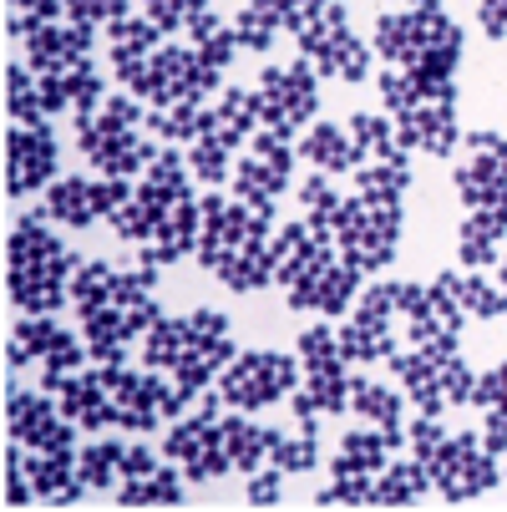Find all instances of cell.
Listing matches in <instances>:
<instances>
[{
    "instance_id": "6da1fadb",
    "label": "cell",
    "mask_w": 507,
    "mask_h": 512,
    "mask_svg": "<svg viewBox=\"0 0 507 512\" xmlns=\"http://www.w3.org/2000/svg\"><path fill=\"white\" fill-rule=\"evenodd\" d=\"M82 269V254L51 234V213L26 208L6 239V295L21 315H61L71 300V274Z\"/></svg>"
},
{
    "instance_id": "7a4b0ae2",
    "label": "cell",
    "mask_w": 507,
    "mask_h": 512,
    "mask_svg": "<svg viewBox=\"0 0 507 512\" xmlns=\"http://www.w3.org/2000/svg\"><path fill=\"white\" fill-rule=\"evenodd\" d=\"M335 249L360 274L391 269V259L401 249V203H371V198L350 193L335 213Z\"/></svg>"
},
{
    "instance_id": "3957f363",
    "label": "cell",
    "mask_w": 507,
    "mask_h": 512,
    "mask_svg": "<svg viewBox=\"0 0 507 512\" xmlns=\"http://www.w3.org/2000/svg\"><path fill=\"white\" fill-rule=\"evenodd\" d=\"M259 122L264 132L300 142L310 122H320V71L300 56V61H269L259 71Z\"/></svg>"
},
{
    "instance_id": "277c9868",
    "label": "cell",
    "mask_w": 507,
    "mask_h": 512,
    "mask_svg": "<svg viewBox=\"0 0 507 512\" xmlns=\"http://www.w3.org/2000/svg\"><path fill=\"white\" fill-rule=\"evenodd\" d=\"M300 56L320 71V82H345V87H360L371 82V41H360L350 31V11L345 0H330L325 16L310 21L300 36H295Z\"/></svg>"
},
{
    "instance_id": "5b68a950",
    "label": "cell",
    "mask_w": 507,
    "mask_h": 512,
    "mask_svg": "<svg viewBox=\"0 0 507 512\" xmlns=\"http://www.w3.org/2000/svg\"><path fill=\"white\" fill-rule=\"evenodd\" d=\"M300 355H284V350H239L224 371H219V396L234 406V411H264L284 396H295L300 386Z\"/></svg>"
},
{
    "instance_id": "8992f818",
    "label": "cell",
    "mask_w": 507,
    "mask_h": 512,
    "mask_svg": "<svg viewBox=\"0 0 507 512\" xmlns=\"http://www.w3.org/2000/svg\"><path fill=\"white\" fill-rule=\"evenodd\" d=\"M426 472H431V487H437L442 502H477L482 492L502 487V467L497 457L482 447L477 431H447V442L426 457Z\"/></svg>"
},
{
    "instance_id": "52a82bcc",
    "label": "cell",
    "mask_w": 507,
    "mask_h": 512,
    "mask_svg": "<svg viewBox=\"0 0 507 512\" xmlns=\"http://www.w3.org/2000/svg\"><path fill=\"white\" fill-rule=\"evenodd\" d=\"M71 132H77L82 158H87L97 173H107V178L148 173V168L158 163V153H163L158 137H153L148 127H112V122H102L97 112L71 117Z\"/></svg>"
},
{
    "instance_id": "ba28073f",
    "label": "cell",
    "mask_w": 507,
    "mask_h": 512,
    "mask_svg": "<svg viewBox=\"0 0 507 512\" xmlns=\"http://www.w3.org/2000/svg\"><path fill=\"white\" fill-rule=\"evenodd\" d=\"M77 421L61 416L56 396L51 391H26L21 376H6V436L31 452H66L77 447Z\"/></svg>"
},
{
    "instance_id": "9c48e42d",
    "label": "cell",
    "mask_w": 507,
    "mask_h": 512,
    "mask_svg": "<svg viewBox=\"0 0 507 512\" xmlns=\"http://www.w3.org/2000/svg\"><path fill=\"white\" fill-rule=\"evenodd\" d=\"M360 284H366V274H360L355 264L340 259V249H325L295 284L284 289V305L295 315H320V320H340L355 300H360Z\"/></svg>"
},
{
    "instance_id": "30bf717a",
    "label": "cell",
    "mask_w": 507,
    "mask_h": 512,
    "mask_svg": "<svg viewBox=\"0 0 507 512\" xmlns=\"http://www.w3.org/2000/svg\"><path fill=\"white\" fill-rule=\"evenodd\" d=\"M61 163V137L51 122H11L6 132V198L21 203L56 183Z\"/></svg>"
},
{
    "instance_id": "8fae6325",
    "label": "cell",
    "mask_w": 507,
    "mask_h": 512,
    "mask_svg": "<svg viewBox=\"0 0 507 512\" xmlns=\"http://www.w3.org/2000/svg\"><path fill=\"white\" fill-rule=\"evenodd\" d=\"M132 193H137L132 178H107V173L77 178L71 173V178H56L46 188V213L61 229H92V224H102V218H112Z\"/></svg>"
},
{
    "instance_id": "7c38bea8",
    "label": "cell",
    "mask_w": 507,
    "mask_h": 512,
    "mask_svg": "<svg viewBox=\"0 0 507 512\" xmlns=\"http://www.w3.org/2000/svg\"><path fill=\"white\" fill-rule=\"evenodd\" d=\"M391 122H396V142L406 153L437 158V163H447L467 137L462 122H457V102H416V107L396 112Z\"/></svg>"
},
{
    "instance_id": "4fadbf2b",
    "label": "cell",
    "mask_w": 507,
    "mask_h": 512,
    "mask_svg": "<svg viewBox=\"0 0 507 512\" xmlns=\"http://www.w3.org/2000/svg\"><path fill=\"white\" fill-rule=\"evenodd\" d=\"M56 406H61V416H71V421H77L82 431H92V436L117 431V411H112V391H107L102 365L71 376V381L56 391Z\"/></svg>"
},
{
    "instance_id": "5bb4252c",
    "label": "cell",
    "mask_w": 507,
    "mask_h": 512,
    "mask_svg": "<svg viewBox=\"0 0 507 512\" xmlns=\"http://www.w3.org/2000/svg\"><path fill=\"white\" fill-rule=\"evenodd\" d=\"M158 46H163V31L148 16H122L107 26V61H112V77L122 82V92L142 77V66H148Z\"/></svg>"
},
{
    "instance_id": "9a60e30c",
    "label": "cell",
    "mask_w": 507,
    "mask_h": 512,
    "mask_svg": "<svg viewBox=\"0 0 507 512\" xmlns=\"http://www.w3.org/2000/svg\"><path fill=\"white\" fill-rule=\"evenodd\" d=\"M300 163L320 168V173H355L360 163H366V153L355 148V137L345 122H310L305 137L295 142Z\"/></svg>"
},
{
    "instance_id": "2e32d148",
    "label": "cell",
    "mask_w": 507,
    "mask_h": 512,
    "mask_svg": "<svg viewBox=\"0 0 507 512\" xmlns=\"http://www.w3.org/2000/svg\"><path fill=\"white\" fill-rule=\"evenodd\" d=\"M325 249H335V239H325V234H315L305 218L300 224H284V229H274V239H269V259H274V284H295Z\"/></svg>"
},
{
    "instance_id": "e0dca14e",
    "label": "cell",
    "mask_w": 507,
    "mask_h": 512,
    "mask_svg": "<svg viewBox=\"0 0 507 512\" xmlns=\"http://www.w3.org/2000/svg\"><path fill=\"white\" fill-rule=\"evenodd\" d=\"M502 239H507V213L502 208H467L462 229H457L462 269H492L502 259Z\"/></svg>"
},
{
    "instance_id": "ac0fdd59",
    "label": "cell",
    "mask_w": 507,
    "mask_h": 512,
    "mask_svg": "<svg viewBox=\"0 0 507 512\" xmlns=\"http://www.w3.org/2000/svg\"><path fill=\"white\" fill-rule=\"evenodd\" d=\"M219 431H224V452H229V462H234V472H259V462L269 457V447L279 442V426H259L249 411H229L224 421H219Z\"/></svg>"
},
{
    "instance_id": "d6986e66",
    "label": "cell",
    "mask_w": 507,
    "mask_h": 512,
    "mask_svg": "<svg viewBox=\"0 0 507 512\" xmlns=\"http://www.w3.org/2000/svg\"><path fill=\"white\" fill-rule=\"evenodd\" d=\"M112 502L117 507H183L188 502V477H183L178 462L158 467L153 477H127V482H117Z\"/></svg>"
},
{
    "instance_id": "ffe728a7",
    "label": "cell",
    "mask_w": 507,
    "mask_h": 512,
    "mask_svg": "<svg viewBox=\"0 0 507 512\" xmlns=\"http://www.w3.org/2000/svg\"><path fill=\"white\" fill-rule=\"evenodd\" d=\"M213 112H219V127H213V132H219L234 153L264 127L259 122V87H224L219 102H213Z\"/></svg>"
},
{
    "instance_id": "44dd1931",
    "label": "cell",
    "mask_w": 507,
    "mask_h": 512,
    "mask_svg": "<svg viewBox=\"0 0 507 512\" xmlns=\"http://www.w3.org/2000/svg\"><path fill=\"white\" fill-rule=\"evenodd\" d=\"M431 492V472L426 462H386L376 472V492H371V507H411Z\"/></svg>"
},
{
    "instance_id": "7402d4cb",
    "label": "cell",
    "mask_w": 507,
    "mask_h": 512,
    "mask_svg": "<svg viewBox=\"0 0 507 512\" xmlns=\"http://www.w3.org/2000/svg\"><path fill=\"white\" fill-rule=\"evenodd\" d=\"M452 289H457V305L467 310V320L477 325H492L507 315V289L487 279L482 269H452Z\"/></svg>"
},
{
    "instance_id": "603a6c76",
    "label": "cell",
    "mask_w": 507,
    "mask_h": 512,
    "mask_svg": "<svg viewBox=\"0 0 507 512\" xmlns=\"http://www.w3.org/2000/svg\"><path fill=\"white\" fill-rule=\"evenodd\" d=\"M340 355L345 365H386L396 355V325H371L350 315V325H340Z\"/></svg>"
},
{
    "instance_id": "cb8c5ba5",
    "label": "cell",
    "mask_w": 507,
    "mask_h": 512,
    "mask_svg": "<svg viewBox=\"0 0 507 512\" xmlns=\"http://www.w3.org/2000/svg\"><path fill=\"white\" fill-rule=\"evenodd\" d=\"M391 436L381 431V426H350L345 436H340V452L330 457V467H355V472H381L386 462H391Z\"/></svg>"
},
{
    "instance_id": "d4e9b609",
    "label": "cell",
    "mask_w": 507,
    "mask_h": 512,
    "mask_svg": "<svg viewBox=\"0 0 507 512\" xmlns=\"http://www.w3.org/2000/svg\"><path fill=\"white\" fill-rule=\"evenodd\" d=\"M411 188V158H371L355 168V193L371 203H401Z\"/></svg>"
},
{
    "instance_id": "484cf974",
    "label": "cell",
    "mask_w": 507,
    "mask_h": 512,
    "mask_svg": "<svg viewBox=\"0 0 507 512\" xmlns=\"http://www.w3.org/2000/svg\"><path fill=\"white\" fill-rule=\"evenodd\" d=\"M350 406H355V416H366L371 426H381V431H406V421H401V396L391 391V386H381V381H371V376H355L350 381Z\"/></svg>"
},
{
    "instance_id": "4316f807",
    "label": "cell",
    "mask_w": 507,
    "mask_h": 512,
    "mask_svg": "<svg viewBox=\"0 0 507 512\" xmlns=\"http://www.w3.org/2000/svg\"><path fill=\"white\" fill-rule=\"evenodd\" d=\"M188 345H193V330H188V315L183 320H158L148 335H142V365L148 371H168L173 376V365L188 355Z\"/></svg>"
},
{
    "instance_id": "83f0119b",
    "label": "cell",
    "mask_w": 507,
    "mask_h": 512,
    "mask_svg": "<svg viewBox=\"0 0 507 512\" xmlns=\"http://www.w3.org/2000/svg\"><path fill=\"white\" fill-rule=\"evenodd\" d=\"M77 477L92 492H112L122 482V442L117 436H97V442L77 447Z\"/></svg>"
},
{
    "instance_id": "f1b7e54d",
    "label": "cell",
    "mask_w": 507,
    "mask_h": 512,
    "mask_svg": "<svg viewBox=\"0 0 507 512\" xmlns=\"http://www.w3.org/2000/svg\"><path fill=\"white\" fill-rule=\"evenodd\" d=\"M340 188H335V173H310L305 183H300V208H305V224L315 229V234H325V239H335V213H340Z\"/></svg>"
},
{
    "instance_id": "f546056e",
    "label": "cell",
    "mask_w": 507,
    "mask_h": 512,
    "mask_svg": "<svg viewBox=\"0 0 507 512\" xmlns=\"http://www.w3.org/2000/svg\"><path fill=\"white\" fill-rule=\"evenodd\" d=\"M345 127H350V137H355V148L366 153V163H371V158H411L401 142H396V122L381 117V112H350Z\"/></svg>"
},
{
    "instance_id": "4dcf8cb0",
    "label": "cell",
    "mask_w": 507,
    "mask_h": 512,
    "mask_svg": "<svg viewBox=\"0 0 507 512\" xmlns=\"http://www.w3.org/2000/svg\"><path fill=\"white\" fill-rule=\"evenodd\" d=\"M219 284H224V289H234V295H254V289L274 284L269 244H254V249H244V254L224 259V264H219Z\"/></svg>"
},
{
    "instance_id": "1f68e13d",
    "label": "cell",
    "mask_w": 507,
    "mask_h": 512,
    "mask_svg": "<svg viewBox=\"0 0 507 512\" xmlns=\"http://www.w3.org/2000/svg\"><path fill=\"white\" fill-rule=\"evenodd\" d=\"M6 117L11 122H51L46 107H41V77L26 61L6 66Z\"/></svg>"
},
{
    "instance_id": "d6a6232c",
    "label": "cell",
    "mask_w": 507,
    "mask_h": 512,
    "mask_svg": "<svg viewBox=\"0 0 507 512\" xmlns=\"http://www.w3.org/2000/svg\"><path fill=\"white\" fill-rule=\"evenodd\" d=\"M188 168H193L198 183L224 188V183L234 178V148H229L219 132H203L198 142H188Z\"/></svg>"
},
{
    "instance_id": "836d02e7",
    "label": "cell",
    "mask_w": 507,
    "mask_h": 512,
    "mask_svg": "<svg viewBox=\"0 0 507 512\" xmlns=\"http://www.w3.org/2000/svg\"><path fill=\"white\" fill-rule=\"evenodd\" d=\"M295 355L305 365V376H330V371H345V355H340V330L330 325H305L300 340H295Z\"/></svg>"
},
{
    "instance_id": "e575fe53",
    "label": "cell",
    "mask_w": 507,
    "mask_h": 512,
    "mask_svg": "<svg viewBox=\"0 0 507 512\" xmlns=\"http://www.w3.org/2000/svg\"><path fill=\"white\" fill-rule=\"evenodd\" d=\"M112 284H117V269L107 259H82V269L71 274V310L87 315L97 305H112Z\"/></svg>"
},
{
    "instance_id": "d590c367",
    "label": "cell",
    "mask_w": 507,
    "mask_h": 512,
    "mask_svg": "<svg viewBox=\"0 0 507 512\" xmlns=\"http://www.w3.org/2000/svg\"><path fill=\"white\" fill-rule=\"evenodd\" d=\"M66 92H71V117H87V112H97L112 92H107V77H102V66L92 61V56H82V61H71L66 71Z\"/></svg>"
},
{
    "instance_id": "8d00e7d4",
    "label": "cell",
    "mask_w": 507,
    "mask_h": 512,
    "mask_svg": "<svg viewBox=\"0 0 507 512\" xmlns=\"http://www.w3.org/2000/svg\"><path fill=\"white\" fill-rule=\"evenodd\" d=\"M269 462L284 472V477H305L320 467V436H279V442L269 447Z\"/></svg>"
},
{
    "instance_id": "74e56055",
    "label": "cell",
    "mask_w": 507,
    "mask_h": 512,
    "mask_svg": "<svg viewBox=\"0 0 507 512\" xmlns=\"http://www.w3.org/2000/svg\"><path fill=\"white\" fill-rule=\"evenodd\" d=\"M107 224H112V234H117L122 244H148V239H153V229H158V218H153L148 208H142V203H137V193H132V198L107 218Z\"/></svg>"
},
{
    "instance_id": "f35d334b",
    "label": "cell",
    "mask_w": 507,
    "mask_h": 512,
    "mask_svg": "<svg viewBox=\"0 0 507 512\" xmlns=\"http://www.w3.org/2000/svg\"><path fill=\"white\" fill-rule=\"evenodd\" d=\"M376 92H381V102H386L391 117L406 112V107H416V102H426L421 87H416V77H411V71H401V66H386V71H381V77H376Z\"/></svg>"
},
{
    "instance_id": "ab89813d",
    "label": "cell",
    "mask_w": 507,
    "mask_h": 512,
    "mask_svg": "<svg viewBox=\"0 0 507 512\" xmlns=\"http://www.w3.org/2000/svg\"><path fill=\"white\" fill-rule=\"evenodd\" d=\"M137 6L168 36V31H188V21L198 16V6H208V0H137Z\"/></svg>"
},
{
    "instance_id": "60d3db41",
    "label": "cell",
    "mask_w": 507,
    "mask_h": 512,
    "mask_svg": "<svg viewBox=\"0 0 507 512\" xmlns=\"http://www.w3.org/2000/svg\"><path fill=\"white\" fill-rule=\"evenodd\" d=\"M122 16H132V0H66V21H82L97 31H107Z\"/></svg>"
},
{
    "instance_id": "b9f144b4",
    "label": "cell",
    "mask_w": 507,
    "mask_h": 512,
    "mask_svg": "<svg viewBox=\"0 0 507 512\" xmlns=\"http://www.w3.org/2000/svg\"><path fill=\"white\" fill-rule=\"evenodd\" d=\"M229 26H234V36H239V51H259V56L274 46V31H279V26H274L269 16H259L254 6H244Z\"/></svg>"
},
{
    "instance_id": "7bdbcfd3",
    "label": "cell",
    "mask_w": 507,
    "mask_h": 512,
    "mask_svg": "<svg viewBox=\"0 0 507 512\" xmlns=\"http://www.w3.org/2000/svg\"><path fill=\"white\" fill-rule=\"evenodd\" d=\"M284 497V472L269 467V472H249V487H244V502L249 507H279Z\"/></svg>"
},
{
    "instance_id": "ee69618b",
    "label": "cell",
    "mask_w": 507,
    "mask_h": 512,
    "mask_svg": "<svg viewBox=\"0 0 507 512\" xmlns=\"http://www.w3.org/2000/svg\"><path fill=\"white\" fill-rule=\"evenodd\" d=\"M198 56H203L208 66L229 71V66H234V56H239V36H234V26H224L219 36H208V41H198Z\"/></svg>"
},
{
    "instance_id": "f6af8a7d",
    "label": "cell",
    "mask_w": 507,
    "mask_h": 512,
    "mask_svg": "<svg viewBox=\"0 0 507 512\" xmlns=\"http://www.w3.org/2000/svg\"><path fill=\"white\" fill-rule=\"evenodd\" d=\"M163 462H158V452L148 447V442H122V482L127 477H153Z\"/></svg>"
},
{
    "instance_id": "bcb514c9",
    "label": "cell",
    "mask_w": 507,
    "mask_h": 512,
    "mask_svg": "<svg viewBox=\"0 0 507 512\" xmlns=\"http://www.w3.org/2000/svg\"><path fill=\"white\" fill-rule=\"evenodd\" d=\"M477 26L487 41H507V0H477Z\"/></svg>"
},
{
    "instance_id": "7dc6e473",
    "label": "cell",
    "mask_w": 507,
    "mask_h": 512,
    "mask_svg": "<svg viewBox=\"0 0 507 512\" xmlns=\"http://www.w3.org/2000/svg\"><path fill=\"white\" fill-rule=\"evenodd\" d=\"M11 11H21L26 21H36V26H46V21H61L66 16V0H6Z\"/></svg>"
},
{
    "instance_id": "c3c4849f",
    "label": "cell",
    "mask_w": 507,
    "mask_h": 512,
    "mask_svg": "<svg viewBox=\"0 0 507 512\" xmlns=\"http://www.w3.org/2000/svg\"><path fill=\"white\" fill-rule=\"evenodd\" d=\"M41 107H46V117H66L71 112V92H66L61 71H56V77H41Z\"/></svg>"
},
{
    "instance_id": "681fc988",
    "label": "cell",
    "mask_w": 507,
    "mask_h": 512,
    "mask_svg": "<svg viewBox=\"0 0 507 512\" xmlns=\"http://www.w3.org/2000/svg\"><path fill=\"white\" fill-rule=\"evenodd\" d=\"M224 26H229V21H224L219 11H213V0H208V6H198V16L188 21V41L198 46V41H208V36H219Z\"/></svg>"
},
{
    "instance_id": "f907efd6",
    "label": "cell",
    "mask_w": 507,
    "mask_h": 512,
    "mask_svg": "<svg viewBox=\"0 0 507 512\" xmlns=\"http://www.w3.org/2000/svg\"><path fill=\"white\" fill-rule=\"evenodd\" d=\"M497 284H502V289H507V254H502V259H497Z\"/></svg>"
},
{
    "instance_id": "816d5d0a",
    "label": "cell",
    "mask_w": 507,
    "mask_h": 512,
    "mask_svg": "<svg viewBox=\"0 0 507 512\" xmlns=\"http://www.w3.org/2000/svg\"><path fill=\"white\" fill-rule=\"evenodd\" d=\"M502 376H507V360H502Z\"/></svg>"
},
{
    "instance_id": "f5cc1de1",
    "label": "cell",
    "mask_w": 507,
    "mask_h": 512,
    "mask_svg": "<svg viewBox=\"0 0 507 512\" xmlns=\"http://www.w3.org/2000/svg\"><path fill=\"white\" fill-rule=\"evenodd\" d=\"M502 482H507V467H502Z\"/></svg>"
}]
</instances>
